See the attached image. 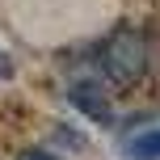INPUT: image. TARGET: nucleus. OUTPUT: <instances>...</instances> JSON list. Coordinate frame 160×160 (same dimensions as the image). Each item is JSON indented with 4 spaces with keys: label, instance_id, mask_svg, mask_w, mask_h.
Wrapping results in <instances>:
<instances>
[{
    "label": "nucleus",
    "instance_id": "obj_1",
    "mask_svg": "<svg viewBox=\"0 0 160 160\" xmlns=\"http://www.w3.org/2000/svg\"><path fill=\"white\" fill-rule=\"evenodd\" d=\"M148 63H152V42H148L143 25H135V21L114 25L101 38V47H97V68H101V76L114 88L139 84L148 76Z\"/></svg>",
    "mask_w": 160,
    "mask_h": 160
},
{
    "label": "nucleus",
    "instance_id": "obj_2",
    "mask_svg": "<svg viewBox=\"0 0 160 160\" xmlns=\"http://www.w3.org/2000/svg\"><path fill=\"white\" fill-rule=\"evenodd\" d=\"M68 97H72V105H80V110H84L88 118H97V122H110V101H105V97H97V88H93V84H76Z\"/></svg>",
    "mask_w": 160,
    "mask_h": 160
},
{
    "label": "nucleus",
    "instance_id": "obj_3",
    "mask_svg": "<svg viewBox=\"0 0 160 160\" xmlns=\"http://www.w3.org/2000/svg\"><path fill=\"white\" fill-rule=\"evenodd\" d=\"M131 156L135 160H160V131H143L131 139Z\"/></svg>",
    "mask_w": 160,
    "mask_h": 160
},
{
    "label": "nucleus",
    "instance_id": "obj_4",
    "mask_svg": "<svg viewBox=\"0 0 160 160\" xmlns=\"http://www.w3.org/2000/svg\"><path fill=\"white\" fill-rule=\"evenodd\" d=\"M21 160H55V156L42 152V148H30V152H21Z\"/></svg>",
    "mask_w": 160,
    "mask_h": 160
},
{
    "label": "nucleus",
    "instance_id": "obj_5",
    "mask_svg": "<svg viewBox=\"0 0 160 160\" xmlns=\"http://www.w3.org/2000/svg\"><path fill=\"white\" fill-rule=\"evenodd\" d=\"M0 76H13V63H8V55L0 51Z\"/></svg>",
    "mask_w": 160,
    "mask_h": 160
}]
</instances>
